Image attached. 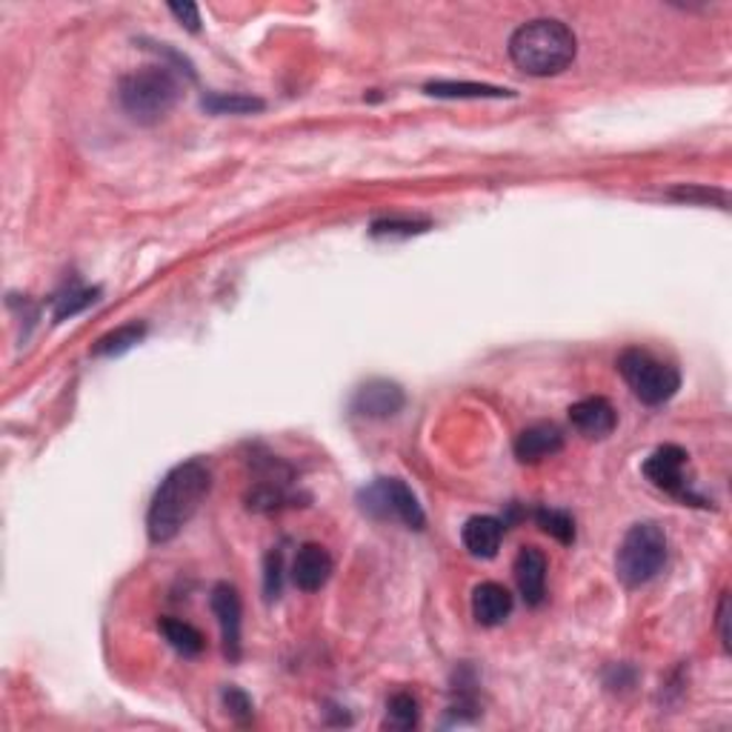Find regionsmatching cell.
<instances>
[{
    "label": "cell",
    "mask_w": 732,
    "mask_h": 732,
    "mask_svg": "<svg viewBox=\"0 0 732 732\" xmlns=\"http://www.w3.org/2000/svg\"><path fill=\"white\" fill-rule=\"evenodd\" d=\"M212 612L218 615V626H221V638H223V653H227L229 662H238L241 658V596H238L236 587L229 583H218L212 590Z\"/></svg>",
    "instance_id": "9c48e42d"
},
{
    "label": "cell",
    "mask_w": 732,
    "mask_h": 732,
    "mask_svg": "<svg viewBox=\"0 0 732 732\" xmlns=\"http://www.w3.org/2000/svg\"><path fill=\"white\" fill-rule=\"evenodd\" d=\"M406 404V395L395 381H384L375 378L370 384H363L352 398V409L363 418L372 420H386L392 415H398Z\"/></svg>",
    "instance_id": "ba28073f"
},
{
    "label": "cell",
    "mask_w": 732,
    "mask_h": 732,
    "mask_svg": "<svg viewBox=\"0 0 732 732\" xmlns=\"http://www.w3.org/2000/svg\"><path fill=\"white\" fill-rule=\"evenodd\" d=\"M223 701H227L229 712L236 715L238 721H249L252 719V701H249L247 692L236 690V687H229L227 692H223Z\"/></svg>",
    "instance_id": "d4e9b609"
},
{
    "label": "cell",
    "mask_w": 732,
    "mask_h": 732,
    "mask_svg": "<svg viewBox=\"0 0 732 732\" xmlns=\"http://www.w3.org/2000/svg\"><path fill=\"white\" fill-rule=\"evenodd\" d=\"M332 576V555L320 544H304L292 561V581L304 592H318Z\"/></svg>",
    "instance_id": "8fae6325"
},
{
    "label": "cell",
    "mask_w": 732,
    "mask_h": 732,
    "mask_svg": "<svg viewBox=\"0 0 732 732\" xmlns=\"http://www.w3.org/2000/svg\"><path fill=\"white\" fill-rule=\"evenodd\" d=\"M564 449V435L555 424H533L515 438V458L521 463H538Z\"/></svg>",
    "instance_id": "5bb4252c"
},
{
    "label": "cell",
    "mask_w": 732,
    "mask_h": 732,
    "mask_svg": "<svg viewBox=\"0 0 732 732\" xmlns=\"http://www.w3.org/2000/svg\"><path fill=\"white\" fill-rule=\"evenodd\" d=\"M667 564V535L653 521L630 526L615 553V572L624 587H644Z\"/></svg>",
    "instance_id": "277c9868"
},
{
    "label": "cell",
    "mask_w": 732,
    "mask_h": 732,
    "mask_svg": "<svg viewBox=\"0 0 732 732\" xmlns=\"http://www.w3.org/2000/svg\"><path fill=\"white\" fill-rule=\"evenodd\" d=\"M429 223L427 221H413V218H386V221H375L372 223V238H409V236H420V232H427Z\"/></svg>",
    "instance_id": "603a6c76"
},
{
    "label": "cell",
    "mask_w": 732,
    "mask_h": 732,
    "mask_svg": "<svg viewBox=\"0 0 732 732\" xmlns=\"http://www.w3.org/2000/svg\"><path fill=\"white\" fill-rule=\"evenodd\" d=\"M512 592L504 583L484 581L472 590V615L481 626H501L512 615Z\"/></svg>",
    "instance_id": "4fadbf2b"
},
{
    "label": "cell",
    "mask_w": 732,
    "mask_h": 732,
    "mask_svg": "<svg viewBox=\"0 0 732 732\" xmlns=\"http://www.w3.org/2000/svg\"><path fill=\"white\" fill-rule=\"evenodd\" d=\"M212 487V472L204 461H184L172 467L157 484L146 512V533L152 544H166L193 521Z\"/></svg>",
    "instance_id": "6da1fadb"
},
{
    "label": "cell",
    "mask_w": 732,
    "mask_h": 732,
    "mask_svg": "<svg viewBox=\"0 0 732 732\" xmlns=\"http://www.w3.org/2000/svg\"><path fill=\"white\" fill-rule=\"evenodd\" d=\"M535 521H538L544 533H549L553 538L561 540V544H572V540H576V521H572L569 512L538 510L535 512Z\"/></svg>",
    "instance_id": "44dd1931"
},
{
    "label": "cell",
    "mask_w": 732,
    "mask_h": 732,
    "mask_svg": "<svg viewBox=\"0 0 732 732\" xmlns=\"http://www.w3.org/2000/svg\"><path fill=\"white\" fill-rule=\"evenodd\" d=\"M569 420L587 438H607L619 424V415H615V406L610 401L596 395V398H583L569 406Z\"/></svg>",
    "instance_id": "7c38bea8"
},
{
    "label": "cell",
    "mask_w": 732,
    "mask_h": 732,
    "mask_svg": "<svg viewBox=\"0 0 732 732\" xmlns=\"http://www.w3.org/2000/svg\"><path fill=\"white\" fill-rule=\"evenodd\" d=\"M170 12L175 14L181 26H186L189 32H198L200 29V12L195 3H170Z\"/></svg>",
    "instance_id": "484cf974"
},
{
    "label": "cell",
    "mask_w": 732,
    "mask_h": 732,
    "mask_svg": "<svg viewBox=\"0 0 732 732\" xmlns=\"http://www.w3.org/2000/svg\"><path fill=\"white\" fill-rule=\"evenodd\" d=\"M687 458L690 456H687L681 447H676V444L658 447L653 456L644 461V476H647L649 484L658 487V490H664V492H669V495L690 498V490H687V476H684V470H687Z\"/></svg>",
    "instance_id": "52a82bcc"
},
{
    "label": "cell",
    "mask_w": 732,
    "mask_h": 732,
    "mask_svg": "<svg viewBox=\"0 0 732 732\" xmlns=\"http://www.w3.org/2000/svg\"><path fill=\"white\" fill-rule=\"evenodd\" d=\"M726 624H730V596H721V604H719V633H721V647H724V653H730V630H726Z\"/></svg>",
    "instance_id": "83f0119b"
},
{
    "label": "cell",
    "mask_w": 732,
    "mask_h": 732,
    "mask_svg": "<svg viewBox=\"0 0 732 732\" xmlns=\"http://www.w3.org/2000/svg\"><path fill=\"white\" fill-rule=\"evenodd\" d=\"M200 107L207 109V112H212V114H252V112H261L263 100L261 98H249V95L215 92V95H207V98L200 100Z\"/></svg>",
    "instance_id": "ac0fdd59"
},
{
    "label": "cell",
    "mask_w": 732,
    "mask_h": 732,
    "mask_svg": "<svg viewBox=\"0 0 732 732\" xmlns=\"http://www.w3.org/2000/svg\"><path fill=\"white\" fill-rule=\"evenodd\" d=\"M515 581L526 607H540L547 598V555L535 547H524L515 558Z\"/></svg>",
    "instance_id": "30bf717a"
},
{
    "label": "cell",
    "mask_w": 732,
    "mask_h": 732,
    "mask_svg": "<svg viewBox=\"0 0 732 732\" xmlns=\"http://www.w3.org/2000/svg\"><path fill=\"white\" fill-rule=\"evenodd\" d=\"M463 549L472 555V558H495L498 549H501V540H504V524L492 515H476L463 524L461 529Z\"/></svg>",
    "instance_id": "9a60e30c"
},
{
    "label": "cell",
    "mask_w": 732,
    "mask_h": 732,
    "mask_svg": "<svg viewBox=\"0 0 732 732\" xmlns=\"http://www.w3.org/2000/svg\"><path fill=\"white\" fill-rule=\"evenodd\" d=\"M578 55L576 32L555 18H535L512 32L510 57L512 64L533 78L561 75L572 66Z\"/></svg>",
    "instance_id": "7a4b0ae2"
},
{
    "label": "cell",
    "mask_w": 732,
    "mask_h": 732,
    "mask_svg": "<svg viewBox=\"0 0 732 732\" xmlns=\"http://www.w3.org/2000/svg\"><path fill=\"white\" fill-rule=\"evenodd\" d=\"M161 633L170 641V647L184 655V658H195V655L204 653V635L193 624H186V621L161 619Z\"/></svg>",
    "instance_id": "e0dca14e"
},
{
    "label": "cell",
    "mask_w": 732,
    "mask_h": 732,
    "mask_svg": "<svg viewBox=\"0 0 732 732\" xmlns=\"http://www.w3.org/2000/svg\"><path fill=\"white\" fill-rule=\"evenodd\" d=\"M424 92L433 98H512V89H501V86L490 84H470V80H433L424 86Z\"/></svg>",
    "instance_id": "2e32d148"
},
{
    "label": "cell",
    "mask_w": 732,
    "mask_h": 732,
    "mask_svg": "<svg viewBox=\"0 0 732 732\" xmlns=\"http://www.w3.org/2000/svg\"><path fill=\"white\" fill-rule=\"evenodd\" d=\"M418 701H415L409 692H395V696L386 701L384 726H390V730H413V726H418Z\"/></svg>",
    "instance_id": "d6986e66"
},
{
    "label": "cell",
    "mask_w": 732,
    "mask_h": 732,
    "mask_svg": "<svg viewBox=\"0 0 732 732\" xmlns=\"http://www.w3.org/2000/svg\"><path fill=\"white\" fill-rule=\"evenodd\" d=\"M281 592V553H270L266 558V598H277Z\"/></svg>",
    "instance_id": "4316f807"
},
{
    "label": "cell",
    "mask_w": 732,
    "mask_h": 732,
    "mask_svg": "<svg viewBox=\"0 0 732 732\" xmlns=\"http://www.w3.org/2000/svg\"><path fill=\"white\" fill-rule=\"evenodd\" d=\"M98 295H100L98 289H80V286L64 292V295H57V298H55V320H66V318H72V315L84 313L86 306H92L95 301H98Z\"/></svg>",
    "instance_id": "7402d4cb"
},
{
    "label": "cell",
    "mask_w": 732,
    "mask_h": 732,
    "mask_svg": "<svg viewBox=\"0 0 732 732\" xmlns=\"http://www.w3.org/2000/svg\"><path fill=\"white\" fill-rule=\"evenodd\" d=\"M143 335H146V327H143V324H129V327H121L114 329V332L103 335V338L95 343L92 352L95 356H121V352L135 347Z\"/></svg>",
    "instance_id": "ffe728a7"
},
{
    "label": "cell",
    "mask_w": 732,
    "mask_h": 732,
    "mask_svg": "<svg viewBox=\"0 0 732 732\" xmlns=\"http://www.w3.org/2000/svg\"><path fill=\"white\" fill-rule=\"evenodd\" d=\"M181 98V84L166 66H146L129 72L118 84L123 112L138 123H157Z\"/></svg>",
    "instance_id": "3957f363"
},
{
    "label": "cell",
    "mask_w": 732,
    "mask_h": 732,
    "mask_svg": "<svg viewBox=\"0 0 732 732\" xmlns=\"http://www.w3.org/2000/svg\"><path fill=\"white\" fill-rule=\"evenodd\" d=\"M358 501H361V510L372 518L404 521L413 529H424V524H427V515L420 510L418 498L401 478H378L367 490H361Z\"/></svg>",
    "instance_id": "8992f818"
},
{
    "label": "cell",
    "mask_w": 732,
    "mask_h": 732,
    "mask_svg": "<svg viewBox=\"0 0 732 732\" xmlns=\"http://www.w3.org/2000/svg\"><path fill=\"white\" fill-rule=\"evenodd\" d=\"M619 372L624 378L630 390L635 392V398L644 401L647 406L667 404L681 386V375L673 363L658 361L649 356L647 349H624L619 358Z\"/></svg>",
    "instance_id": "5b68a950"
},
{
    "label": "cell",
    "mask_w": 732,
    "mask_h": 732,
    "mask_svg": "<svg viewBox=\"0 0 732 732\" xmlns=\"http://www.w3.org/2000/svg\"><path fill=\"white\" fill-rule=\"evenodd\" d=\"M669 198H678V200H687V204H710V200H719L721 209H726V193H721V189H704V186H678V189H673L669 193Z\"/></svg>",
    "instance_id": "cb8c5ba5"
}]
</instances>
